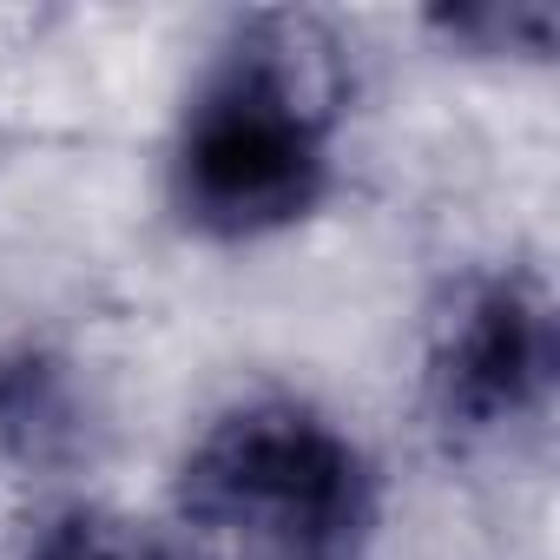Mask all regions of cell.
Listing matches in <instances>:
<instances>
[{"label": "cell", "mask_w": 560, "mask_h": 560, "mask_svg": "<svg viewBox=\"0 0 560 560\" xmlns=\"http://www.w3.org/2000/svg\"><path fill=\"white\" fill-rule=\"evenodd\" d=\"M337 40L304 14H250L185 100L165 191L185 231L250 244L304 224L337 178Z\"/></svg>", "instance_id": "1"}, {"label": "cell", "mask_w": 560, "mask_h": 560, "mask_svg": "<svg viewBox=\"0 0 560 560\" xmlns=\"http://www.w3.org/2000/svg\"><path fill=\"white\" fill-rule=\"evenodd\" d=\"M178 514L270 560H357L376 521V475L324 409L257 396L185 448Z\"/></svg>", "instance_id": "2"}, {"label": "cell", "mask_w": 560, "mask_h": 560, "mask_svg": "<svg viewBox=\"0 0 560 560\" xmlns=\"http://www.w3.org/2000/svg\"><path fill=\"white\" fill-rule=\"evenodd\" d=\"M560 370V337L547 291L521 270L462 277L429 324L422 396L442 435L481 442L514 422H534Z\"/></svg>", "instance_id": "3"}, {"label": "cell", "mask_w": 560, "mask_h": 560, "mask_svg": "<svg viewBox=\"0 0 560 560\" xmlns=\"http://www.w3.org/2000/svg\"><path fill=\"white\" fill-rule=\"evenodd\" d=\"M80 435L73 376L47 350H8L0 357V455L14 462H54Z\"/></svg>", "instance_id": "4"}, {"label": "cell", "mask_w": 560, "mask_h": 560, "mask_svg": "<svg viewBox=\"0 0 560 560\" xmlns=\"http://www.w3.org/2000/svg\"><path fill=\"white\" fill-rule=\"evenodd\" d=\"M429 27L468 54H514L547 60L553 54V8L540 0H475V8H435Z\"/></svg>", "instance_id": "5"}, {"label": "cell", "mask_w": 560, "mask_h": 560, "mask_svg": "<svg viewBox=\"0 0 560 560\" xmlns=\"http://www.w3.org/2000/svg\"><path fill=\"white\" fill-rule=\"evenodd\" d=\"M21 560H178L165 540H152L145 527L100 514V508H67L54 521H40V534L27 540Z\"/></svg>", "instance_id": "6"}]
</instances>
